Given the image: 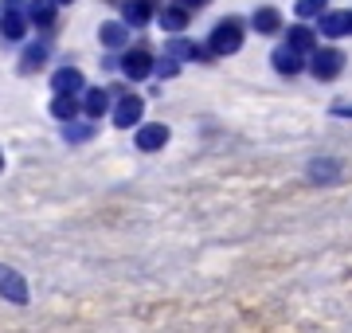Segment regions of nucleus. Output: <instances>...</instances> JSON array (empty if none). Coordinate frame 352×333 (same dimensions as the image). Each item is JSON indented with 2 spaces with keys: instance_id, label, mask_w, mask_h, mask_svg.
<instances>
[{
  "instance_id": "f257e3e1",
  "label": "nucleus",
  "mask_w": 352,
  "mask_h": 333,
  "mask_svg": "<svg viewBox=\"0 0 352 333\" xmlns=\"http://www.w3.org/2000/svg\"><path fill=\"white\" fill-rule=\"evenodd\" d=\"M243 39H247V24H243L239 16H227L219 24L212 28V36H208V52L219 59V55H235L243 47Z\"/></svg>"
},
{
  "instance_id": "f03ea898",
  "label": "nucleus",
  "mask_w": 352,
  "mask_h": 333,
  "mask_svg": "<svg viewBox=\"0 0 352 333\" xmlns=\"http://www.w3.org/2000/svg\"><path fill=\"white\" fill-rule=\"evenodd\" d=\"M344 63H349V59H344L340 47H317V52L309 55V75H314L317 83H337Z\"/></svg>"
},
{
  "instance_id": "7ed1b4c3",
  "label": "nucleus",
  "mask_w": 352,
  "mask_h": 333,
  "mask_svg": "<svg viewBox=\"0 0 352 333\" xmlns=\"http://www.w3.org/2000/svg\"><path fill=\"white\" fill-rule=\"evenodd\" d=\"M153 59L149 55V47H129L126 55H122V63H118V71L129 78V83H141V78H149L153 75Z\"/></svg>"
},
{
  "instance_id": "20e7f679",
  "label": "nucleus",
  "mask_w": 352,
  "mask_h": 333,
  "mask_svg": "<svg viewBox=\"0 0 352 333\" xmlns=\"http://www.w3.org/2000/svg\"><path fill=\"white\" fill-rule=\"evenodd\" d=\"M168 133H173V129L164 126V122H141V126L133 129V145H138L141 153H157V149L168 145Z\"/></svg>"
},
{
  "instance_id": "39448f33",
  "label": "nucleus",
  "mask_w": 352,
  "mask_h": 333,
  "mask_svg": "<svg viewBox=\"0 0 352 333\" xmlns=\"http://www.w3.org/2000/svg\"><path fill=\"white\" fill-rule=\"evenodd\" d=\"M141 118H145V98H141V94L118 98V106H113V126L118 129H138Z\"/></svg>"
},
{
  "instance_id": "423d86ee",
  "label": "nucleus",
  "mask_w": 352,
  "mask_h": 333,
  "mask_svg": "<svg viewBox=\"0 0 352 333\" xmlns=\"http://www.w3.org/2000/svg\"><path fill=\"white\" fill-rule=\"evenodd\" d=\"M157 12H161V0H129V4H122V24L145 28L149 20H157Z\"/></svg>"
},
{
  "instance_id": "0eeeda50",
  "label": "nucleus",
  "mask_w": 352,
  "mask_h": 333,
  "mask_svg": "<svg viewBox=\"0 0 352 333\" xmlns=\"http://www.w3.org/2000/svg\"><path fill=\"white\" fill-rule=\"evenodd\" d=\"M0 298L4 302H16V306H28V279L20 275V270H12V267H4L0 270Z\"/></svg>"
},
{
  "instance_id": "6e6552de",
  "label": "nucleus",
  "mask_w": 352,
  "mask_h": 333,
  "mask_svg": "<svg viewBox=\"0 0 352 333\" xmlns=\"http://www.w3.org/2000/svg\"><path fill=\"white\" fill-rule=\"evenodd\" d=\"M188 20H192V8H184L180 0H173V4H161V12H157V24L164 28V32H184L188 28Z\"/></svg>"
},
{
  "instance_id": "1a4fd4ad",
  "label": "nucleus",
  "mask_w": 352,
  "mask_h": 333,
  "mask_svg": "<svg viewBox=\"0 0 352 333\" xmlns=\"http://www.w3.org/2000/svg\"><path fill=\"white\" fill-rule=\"evenodd\" d=\"M110 90L106 87H87L82 90V114L90 118V122H98V118H106L110 114Z\"/></svg>"
},
{
  "instance_id": "9d476101",
  "label": "nucleus",
  "mask_w": 352,
  "mask_h": 333,
  "mask_svg": "<svg viewBox=\"0 0 352 333\" xmlns=\"http://www.w3.org/2000/svg\"><path fill=\"white\" fill-rule=\"evenodd\" d=\"M270 67H274L278 75H286V78H294V75H302L305 71V55H298L294 47H274V55H270Z\"/></svg>"
},
{
  "instance_id": "9b49d317",
  "label": "nucleus",
  "mask_w": 352,
  "mask_h": 333,
  "mask_svg": "<svg viewBox=\"0 0 352 333\" xmlns=\"http://www.w3.org/2000/svg\"><path fill=\"white\" fill-rule=\"evenodd\" d=\"M317 39H321V36H317V32H314L309 24H294V28L286 32V47H294L298 55H314L317 47H321Z\"/></svg>"
},
{
  "instance_id": "f8f14e48",
  "label": "nucleus",
  "mask_w": 352,
  "mask_h": 333,
  "mask_svg": "<svg viewBox=\"0 0 352 333\" xmlns=\"http://www.w3.org/2000/svg\"><path fill=\"white\" fill-rule=\"evenodd\" d=\"M51 90H55V94H82V90H87V78H82L78 67H63V71L51 75Z\"/></svg>"
},
{
  "instance_id": "ddd939ff",
  "label": "nucleus",
  "mask_w": 352,
  "mask_h": 333,
  "mask_svg": "<svg viewBox=\"0 0 352 333\" xmlns=\"http://www.w3.org/2000/svg\"><path fill=\"white\" fill-rule=\"evenodd\" d=\"M251 28L258 36H278V32H282V12H278L274 4H263V8L251 12Z\"/></svg>"
},
{
  "instance_id": "4468645a",
  "label": "nucleus",
  "mask_w": 352,
  "mask_h": 333,
  "mask_svg": "<svg viewBox=\"0 0 352 333\" xmlns=\"http://www.w3.org/2000/svg\"><path fill=\"white\" fill-rule=\"evenodd\" d=\"M28 12H4L0 16V36H4V43H20V39L28 36Z\"/></svg>"
},
{
  "instance_id": "2eb2a0df",
  "label": "nucleus",
  "mask_w": 352,
  "mask_h": 333,
  "mask_svg": "<svg viewBox=\"0 0 352 333\" xmlns=\"http://www.w3.org/2000/svg\"><path fill=\"white\" fill-rule=\"evenodd\" d=\"M82 114V98L78 94H55L51 98V118H59V122H75V118Z\"/></svg>"
},
{
  "instance_id": "dca6fc26",
  "label": "nucleus",
  "mask_w": 352,
  "mask_h": 333,
  "mask_svg": "<svg viewBox=\"0 0 352 333\" xmlns=\"http://www.w3.org/2000/svg\"><path fill=\"white\" fill-rule=\"evenodd\" d=\"M47 55H51L47 43H28L24 55H20V63H16V71H20V75H36L39 67L47 63Z\"/></svg>"
},
{
  "instance_id": "f3484780",
  "label": "nucleus",
  "mask_w": 352,
  "mask_h": 333,
  "mask_svg": "<svg viewBox=\"0 0 352 333\" xmlns=\"http://www.w3.org/2000/svg\"><path fill=\"white\" fill-rule=\"evenodd\" d=\"M98 43H102V47H110V52L126 47V43H129V28L122 24V20H106V24L98 28Z\"/></svg>"
},
{
  "instance_id": "a211bd4d",
  "label": "nucleus",
  "mask_w": 352,
  "mask_h": 333,
  "mask_svg": "<svg viewBox=\"0 0 352 333\" xmlns=\"http://www.w3.org/2000/svg\"><path fill=\"white\" fill-rule=\"evenodd\" d=\"M55 16H59V4H55V0H32V4H28V24L51 28Z\"/></svg>"
},
{
  "instance_id": "6ab92c4d",
  "label": "nucleus",
  "mask_w": 352,
  "mask_h": 333,
  "mask_svg": "<svg viewBox=\"0 0 352 333\" xmlns=\"http://www.w3.org/2000/svg\"><path fill=\"white\" fill-rule=\"evenodd\" d=\"M317 36H325V39L349 36V12H325V16H321V28H317Z\"/></svg>"
},
{
  "instance_id": "aec40b11",
  "label": "nucleus",
  "mask_w": 352,
  "mask_h": 333,
  "mask_svg": "<svg viewBox=\"0 0 352 333\" xmlns=\"http://www.w3.org/2000/svg\"><path fill=\"white\" fill-rule=\"evenodd\" d=\"M329 12V0H298V4H294V16H298V20H321V16Z\"/></svg>"
},
{
  "instance_id": "412c9836",
  "label": "nucleus",
  "mask_w": 352,
  "mask_h": 333,
  "mask_svg": "<svg viewBox=\"0 0 352 333\" xmlns=\"http://www.w3.org/2000/svg\"><path fill=\"white\" fill-rule=\"evenodd\" d=\"M63 138L75 141V145H78V141H90V138H94V122H67Z\"/></svg>"
},
{
  "instance_id": "4be33fe9",
  "label": "nucleus",
  "mask_w": 352,
  "mask_h": 333,
  "mask_svg": "<svg viewBox=\"0 0 352 333\" xmlns=\"http://www.w3.org/2000/svg\"><path fill=\"white\" fill-rule=\"evenodd\" d=\"M153 75H157V78H176V75H180V59H173V55H161V59L153 63Z\"/></svg>"
},
{
  "instance_id": "5701e85b",
  "label": "nucleus",
  "mask_w": 352,
  "mask_h": 333,
  "mask_svg": "<svg viewBox=\"0 0 352 333\" xmlns=\"http://www.w3.org/2000/svg\"><path fill=\"white\" fill-rule=\"evenodd\" d=\"M337 173H340L337 161H314V165H309V177L314 180H333Z\"/></svg>"
},
{
  "instance_id": "b1692460",
  "label": "nucleus",
  "mask_w": 352,
  "mask_h": 333,
  "mask_svg": "<svg viewBox=\"0 0 352 333\" xmlns=\"http://www.w3.org/2000/svg\"><path fill=\"white\" fill-rule=\"evenodd\" d=\"M333 118H352V103H337L333 106Z\"/></svg>"
},
{
  "instance_id": "393cba45",
  "label": "nucleus",
  "mask_w": 352,
  "mask_h": 333,
  "mask_svg": "<svg viewBox=\"0 0 352 333\" xmlns=\"http://www.w3.org/2000/svg\"><path fill=\"white\" fill-rule=\"evenodd\" d=\"M184 8H204V4H212V0H180Z\"/></svg>"
},
{
  "instance_id": "a878e982",
  "label": "nucleus",
  "mask_w": 352,
  "mask_h": 333,
  "mask_svg": "<svg viewBox=\"0 0 352 333\" xmlns=\"http://www.w3.org/2000/svg\"><path fill=\"white\" fill-rule=\"evenodd\" d=\"M106 4H113V8H122V4H129V0H106Z\"/></svg>"
},
{
  "instance_id": "bb28decb",
  "label": "nucleus",
  "mask_w": 352,
  "mask_h": 333,
  "mask_svg": "<svg viewBox=\"0 0 352 333\" xmlns=\"http://www.w3.org/2000/svg\"><path fill=\"white\" fill-rule=\"evenodd\" d=\"M55 4H59V8H63V4H75V0H55Z\"/></svg>"
},
{
  "instance_id": "cd10ccee",
  "label": "nucleus",
  "mask_w": 352,
  "mask_h": 333,
  "mask_svg": "<svg viewBox=\"0 0 352 333\" xmlns=\"http://www.w3.org/2000/svg\"><path fill=\"white\" fill-rule=\"evenodd\" d=\"M0 173H4V149H0Z\"/></svg>"
},
{
  "instance_id": "c85d7f7f",
  "label": "nucleus",
  "mask_w": 352,
  "mask_h": 333,
  "mask_svg": "<svg viewBox=\"0 0 352 333\" xmlns=\"http://www.w3.org/2000/svg\"><path fill=\"white\" fill-rule=\"evenodd\" d=\"M349 36H352V12H349Z\"/></svg>"
}]
</instances>
